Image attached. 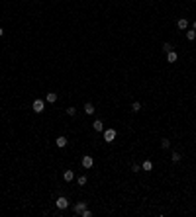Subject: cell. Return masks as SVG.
<instances>
[{
  "instance_id": "obj_10",
  "label": "cell",
  "mask_w": 196,
  "mask_h": 217,
  "mask_svg": "<svg viewBox=\"0 0 196 217\" xmlns=\"http://www.w3.org/2000/svg\"><path fill=\"white\" fill-rule=\"evenodd\" d=\"M176 59H178L176 51H169V53H167V61H169V63H176Z\"/></svg>"
},
{
  "instance_id": "obj_1",
  "label": "cell",
  "mask_w": 196,
  "mask_h": 217,
  "mask_svg": "<svg viewBox=\"0 0 196 217\" xmlns=\"http://www.w3.org/2000/svg\"><path fill=\"white\" fill-rule=\"evenodd\" d=\"M32 108H33V112H35V113H41L43 110H45V102L39 100V98H35V100H33V104H32Z\"/></svg>"
},
{
  "instance_id": "obj_6",
  "label": "cell",
  "mask_w": 196,
  "mask_h": 217,
  "mask_svg": "<svg viewBox=\"0 0 196 217\" xmlns=\"http://www.w3.org/2000/svg\"><path fill=\"white\" fill-rule=\"evenodd\" d=\"M92 164H94V158L92 157H82V166L85 168H92Z\"/></svg>"
},
{
  "instance_id": "obj_11",
  "label": "cell",
  "mask_w": 196,
  "mask_h": 217,
  "mask_svg": "<svg viewBox=\"0 0 196 217\" xmlns=\"http://www.w3.org/2000/svg\"><path fill=\"white\" fill-rule=\"evenodd\" d=\"M45 102H49V104H55V102H57V94L55 92H49L45 96Z\"/></svg>"
},
{
  "instance_id": "obj_22",
  "label": "cell",
  "mask_w": 196,
  "mask_h": 217,
  "mask_svg": "<svg viewBox=\"0 0 196 217\" xmlns=\"http://www.w3.org/2000/svg\"><path fill=\"white\" fill-rule=\"evenodd\" d=\"M139 168H141L139 164H131V170H133V172H139Z\"/></svg>"
},
{
  "instance_id": "obj_17",
  "label": "cell",
  "mask_w": 196,
  "mask_h": 217,
  "mask_svg": "<svg viewBox=\"0 0 196 217\" xmlns=\"http://www.w3.org/2000/svg\"><path fill=\"white\" fill-rule=\"evenodd\" d=\"M180 158H183V157H180V155H178V153H173V155H171V160H173V162H178V160H180Z\"/></svg>"
},
{
  "instance_id": "obj_23",
  "label": "cell",
  "mask_w": 196,
  "mask_h": 217,
  "mask_svg": "<svg viewBox=\"0 0 196 217\" xmlns=\"http://www.w3.org/2000/svg\"><path fill=\"white\" fill-rule=\"evenodd\" d=\"M2 35H4V29H2V27H0V37H2Z\"/></svg>"
},
{
  "instance_id": "obj_7",
  "label": "cell",
  "mask_w": 196,
  "mask_h": 217,
  "mask_svg": "<svg viewBox=\"0 0 196 217\" xmlns=\"http://www.w3.org/2000/svg\"><path fill=\"white\" fill-rule=\"evenodd\" d=\"M92 129H94V131H96V133L104 131V123H102V121H100V119H96V121H94V123H92Z\"/></svg>"
},
{
  "instance_id": "obj_18",
  "label": "cell",
  "mask_w": 196,
  "mask_h": 217,
  "mask_svg": "<svg viewBox=\"0 0 196 217\" xmlns=\"http://www.w3.org/2000/svg\"><path fill=\"white\" fill-rule=\"evenodd\" d=\"M161 147H163V149H169V147H171V141H169V139H163V141H161Z\"/></svg>"
},
{
  "instance_id": "obj_16",
  "label": "cell",
  "mask_w": 196,
  "mask_h": 217,
  "mask_svg": "<svg viewBox=\"0 0 196 217\" xmlns=\"http://www.w3.org/2000/svg\"><path fill=\"white\" fill-rule=\"evenodd\" d=\"M139 110H141V104H139V102H133V104H131V112H139Z\"/></svg>"
},
{
  "instance_id": "obj_19",
  "label": "cell",
  "mask_w": 196,
  "mask_h": 217,
  "mask_svg": "<svg viewBox=\"0 0 196 217\" xmlns=\"http://www.w3.org/2000/svg\"><path fill=\"white\" fill-rule=\"evenodd\" d=\"M163 51H165V53L173 51V45H171V43H163Z\"/></svg>"
},
{
  "instance_id": "obj_21",
  "label": "cell",
  "mask_w": 196,
  "mask_h": 217,
  "mask_svg": "<svg viewBox=\"0 0 196 217\" xmlns=\"http://www.w3.org/2000/svg\"><path fill=\"white\" fill-rule=\"evenodd\" d=\"M80 215H82V217H92V211H90V209H85Z\"/></svg>"
},
{
  "instance_id": "obj_13",
  "label": "cell",
  "mask_w": 196,
  "mask_h": 217,
  "mask_svg": "<svg viewBox=\"0 0 196 217\" xmlns=\"http://www.w3.org/2000/svg\"><path fill=\"white\" fill-rule=\"evenodd\" d=\"M85 113H88V116H92L94 113V106L88 102V104H85Z\"/></svg>"
},
{
  "instance_id": "obj_12",
  "label": "cell",
  "mask_w": 196,
  "mask_h": 217,
  "mask_svg": "<svg viewBox=\"0 0 196 217\" xmlns=\"http://www.w3.org/2000/svg\"><path fill=\"white\" fill-rule=\"evenodd\" d=\"M141 168H143L145 172H151V170H153V162H151V160H143V164H141Z\"/></svg>"
},
{
  "instance_id": "obj_14",
  "label": "cell",
  "mask_w": 196,
  "mask_h": 217,
  "mask_svg": "<svg viewBox=\"0 0 196 217\" xmlns=\"http://www.w3.org/2000/svg\"><path fill=\"white\" fill-rule=\"evenodd\" d=\"M186 39H188V41H194V39H196V32H194V29L186 32Z\"/></svg>"
},
{
  "instance_id": "obj_5",
  "label": "cell",
  "mask_w": 196,
  "mask_h": 217,
  "mask_svg": "<svg viewBox=\"0 0 196 217\" xmlns=\"http://www.w3.org/2000/svg\"><path fill=\"white\" fill-rule=\"evenodd\" d=\"M176 27H178V29H186V27H188V20H186V18H178V20H176Z\"/></svg>"
},
{
  "instance_id": "obj_20",
  "label": "cell",
  "mask_w": 196,
  "mask_h": 217,
  "mask_svg": "<svg viewBox=\"0 0 196 217\" xmlns=\"http://www.w3.org/2000/svg\"><path fill=\"white\" fill-rule=\"evenodd\" d=\"M67 113H69V116H77V108H67Z\"/></svg>"
},
{
  "instance_id": "obj_8",
  "label": "cell",
  "mask_w": 196,
  "mask_h": 217,
  "mask_svg": "<svg viewBox=\"0 0 196 217\" xmlns=\"http://www.w3.org/2000/svg\"><path fill=\"white\" fill-rule=\"evenodd\" d=\"M55 143H57V147L63 149V147H67V137H65V135H59V137L55 139Z\"/></svg>"
},
{
  "instance_id": "obj_2",
  "label": "cell",
  "mask_w": 196,
  "mask_h": 217,
  "mask_svg": "<svg viewBox=\"0 0 196 217\" xmlns=\"http://www.w3.org/2000/svg\"><path fill=\"white\" fill-rule=\"evenodd\" d=\"M116 129H114V127H110V129H104V141L106 143H112V141H114V139H116Z\"/></svg>"
},
{
  "instance_id": "obj_4",
  "label": "cell",
  "mask_w": 196,
  "mask_h": 217,
  "mask_svg": "<svg viewBox=\"0 0 196 217\" xmlns=\"http://www.w3.org/2000/svg\"><path fill=\"white\" fill-rule=\"evenodd\" d=\"M85 209H86V204H85V202H78V204L73 205V211H75V213H78V215H80Z\"/></svg>"
},
{
  "instance_id": "obj_15",
  "label": "cell",
  "mask_w": 196,
  "mask_h": 217,
  "mask_svg": "<svg viewBox=\"0 0 196 217\" xmlns=\"http://www.w3.org/2000/svg\"><path fill=\"white\" fill-rule=\"evenodd\" d=\"M77 182H78V186H85L86 182H88V178H86L85 174H82V176H78V178H77Z\"/></svg>"
},
{
  "instance_id": "obj_9",
  "label": "cell",
  "mask_w": 196,
  "mask_h": 217,
  "mask_svg": "<svg viewBox=\"0 0 196 217\" xmlns=\"http://www.w3.org/2000/svg\"><path fill=\"white\" fill-rule=\"evenodd\" d=\"M63 180H65V182L75 180V172H73V170H65V172H63Z\"/></svg>"
},
{
  "instance_id": "obj_24",
  "label": "cell",
  "mask_w": 196,
  "mask_h": 217,
  "mask_svg": "<svg viewBox=\"0 0 196 217\" xmlns=\"http://www.w3.org/2000/svg\"><path fill=\"white\" fill-rule=\"evenodd\" d=\"M192 29H196V20H194V24H192Z\"/></svg>"
},
{
  "instance_id": "obj_3",
  "label": "cell",
  "mask_w": 196,
  "mask_h": 217,
  "mask_svg": "<svg viewBox=\"0 0 196 217\" xmlns=\"http://www.w3.org/2000/svg\"><path fill=\"white\" fill-rule=\"evenodd\" d=\"M55 205H57V209H67V207H69V200H67L65 196H59Z\"/></svg>"
}]
</instances>
